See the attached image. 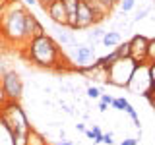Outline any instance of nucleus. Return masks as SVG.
I'll return each mask as SVG.
<instances>
[{
	"mask_svg": "<svg viewBox=\"0 0 155 145\" xmlns=\"http://www.w3.org/2000/svg\"><path fill=\"white\" fill-rule=\"evenodd\" d=\"M116 60H118V54H116L114 50H113V52H109L107 56H101V58H97V62H99V64L103 66V68H107V70H109V68L113 66Z\"/></svg>",
	"mask_w": 155,
	"mask_h": 145,
	"instance_id": "f3484780",
	"label": "nucleus"
},
{
	"mask_svg": "<svg viewBox=\"0 0 155 145\" xmlns=\"http://www.w3.org/2000/svg\"><path fill=\"white\" fill-rule=\"evenodd\" d=\"M39 19L35 18V14L33 12H25V23H23V31H25V43H29L33 39V27H35V23Z\"/></svg>",
	"mask_w": 155,
	"mask_h": 145,
	"instance_id": "ddd939ff",
	"label": "nucleus"
},
{
	"mask_svg": "<svg viewBox=\"0 0 155 145\" xmlns=\"http://www.w3.org/2000/svg\"><path fill=\"white\" fill-rule=\"evenodd\" d=\"M151 91H153V95H155V85H153V87H151Z\"/></svg>",
	"mask_w": 155,
	"mask_h": 145,
	"instance_id": "ea45409f",
	"label": "nucleus"
},
{
	"mask_svg": "<svg viewBox=\"0 0 155 145\" xmlns=\"http://www.w3.org/2000/svg\"><path fill=\"white\" fill-rule=\"evenodd\" d=\"M25 12L27 10L19 2L12 0V4L6 8V12L0 16V33L12 45L25 47V31H23V23H25Z\"/></svg>",
	"mask_w": 155,
	"mask_h": 145,
	"instance_id": "f03ea898",
	"label": "nucleus"
},
{
	"mask_svg": "<svg viewBox=\"0 0 155 145\" xmlns=\"http://www.w3.org/2000/svg\"><path fill=\"white\" fill-rule=\"evenodd\" d=\"M25 4H29V6H33V4H37V0H25Z\"/></svg>",
	"mask_w": 155,
	"mask_h": 145,
	"instance_id": "e433bc0d",
	"label": "nucleus"
},
{
	"mask_svg": "<svg viewBox=\"0 0 155 145\" xmlns=\"http://www.w3.org/2000/svg\"><path fill=\"white\" fill-rule=\"evenodd\" d=\"M147 45H149V39L145 35H136L130 39V58L136 62V64H149L147 62Z\"/></svg>",
	"mask_w": 155,
	"mask_h": 145,
	"instance_id": "423d86ee",
	"label": "nucleus"
},
{
	"mask_svg": "<svg viewBox=\"0 0 155 145\" xmlns=\"http://www.w3.org/2000/svg\"><path fill=\"white\" fill-rule=\"evenodd\" d=\"M12 4V0H0V16H2L4 12H6V8Z\"/></svg>",
	"mask_w": 155,
	"mask_h": 145,
	"instance_id": "bb28decb",
	"label": "nucleus"
},
{
	"mask_svg": "<svg viewBox=\"0 0 155 145\" xmlns=\"http://www.w3.org/2000/svg\"><path fill=\"white\" fill-rule=\"evenodd\" d=\"M118 6H120V10H122L124 14H126V12H132L134 6H136V0H120Z\"/></svg>",
	"mask_w": 155,
	"mask_h": 145,
	"instance_id": "aec40b11",
	"label": "nucleus"
},
{
	"mask_svg": "<svg viewBox=\"0 0 155 145\" xmlns=\"http://www.w3.org/2000/svg\"><path fill=\"white\" fill-rule=\"evenodd\" d=\"M80 74L87 76L89 79H95V81H103V83H109V70L107 68H103L99 64V62H93L91 66H85V68H80Z\"/></svg>",
	"mask_w": 155,
	"mask_h": 145,
	"instance_id": "9d476101",
	"label": "nucleus"
},
{
	"mask_svg": "<svg viewBox=\"0 0 155 145\" xmlns=\"http://www.w3.org/2000/svg\"><path fill=\"white\" fill-rule=\"evenodd\" d=\"M107 108H109V105L103 103V101H99V112H107Z\"/></svg>",
	"mask_w": 155,
	"mask_h": 145,
	"instance_id": "72a5a7b5",
	"label": "nucleus"
},
{
	"mask_svg": "<svg viewBox=\"0 0 155 145\" xmlns=\"http://www.w3.org/2000/svg\"><path fill=\"white\" fill-rule=\"evenodd\" d=\"M41 35H45V27L41 25V21H37L35 27H33V39H37V37H41Z\"/></svg>",
	"mask_w": 155,
	"mask_h": 145,
	"instance_id": "5701e85b",
	"label": "nucleus"
},
{
	"mask_svg": "<svg viewBox=\"0 0 155 145\" xmlns=\"http://www.w3.org/2000/svg\"><path fill=\"white\" fill-rule=\"evenodd\" d=\"M149 76H151V81L155 85V62H149Z\"/></svg>",
	"mask_w": 155,
	"mask_h": 145,
	"instance_id": "2f4dec72",
	"label": "nucleus"
},
{
	"mask_svg": "<svg viewBox=\"0 0 155 145\" xmlns=\"http://www.w3.org/2000/svg\"><path fill=\"white\" fill-rule=\"evenodd\" d=\"M101 43H103L105 47H118L120 43H122V35H120L118 31H105L103 39H101Z\"/></svg>",
	"mask_w": 155,
	"mask_h": 145,
	"instance_id": "4468645a",
	"label": "nucleus"
},
{
	"mask_svg": "<svg viewBox=\"0 0 155 145\" xmlns=\"http://www.w3.org/2000/svg\"><path fill=\"white\" fill-rule=\"evenodd\" d=\"M147 62H155V37L149 39V45H147Z\"/></svg>",
	"mask_w": 155,
	"mask_h": 145,
	"instance_id": "4be33fe9",
	"label": "nucleus"
},
{
	"mask_svg": "<svg viewBox=\"0 0 155 145\" xmlns=\"http://www.w3.org/2000/svg\"><path fill=\"white\" fill-rule=\"evenodd\" d=\"M114 52L118 54V58H130V41H124L118 47H114Z\"/></svg>",
	"mask_w": 155,
	"mask_h": 145,
	"instance_id": "6ab92c4d",
	"label": "nucleus"
},
{
	"mask_svg": "<svg viewBox=\"0 0 155 145\" xmlns=\"http://www.w3.org/2000/svg\"><path fill=\"white\" fill-rule=\"evenodd\" d=\"M149 101H151V105H153V108H155V95H153V97H151Z\"/></svg>",
	"mask_w": 155,
	"mask_h": 145,
	"instance_id": "58836bf2",
	"label": "nucleus"
},
{
	"mask_svg": "<svg viewBox=\"0 0 155 145\" xmlns=\"http://www.w3.org/2000/svg\"><path fill=\"white\" fill-rule=\"evenodd\" d=\"M6 101H8V97H6V93H4V87H2V83H0V106L6 103Z\"/></svg>",
	"mask_w": 155,
	"mask_h": 145,
	"instance_id": "c756f323",
	"label": "nucleus"
},
{
	"mask_svg": "<svg viewBox=\"0 0 155 145\" xmlns=\"http://www.w3.org/2000/svg\"><path fill=\"white\" fill-rule=\"evenodd\" d=\"M25 56L31 64L45 70H56L62 62V48L51 35H41L37 39H31L25 47Z\"/></svg>",
	"mask_w": 155,
	"mask_h": 145,
	"instance_id": "f257e3e1",
	"label": "nucleus"
},
{
	"mask_svg": "<svg viewBox=\"0 0 155 145\" xmlns=\"http://www.w3.org/2000/svg\"><path fill=\"white\" fill-rule=\"evenodd\" d=\"M103 35H105L103 29L93 25V27H89V31H87V41H89L91 45H95L97 41H101V39H103Z\"/></svg>",
	"mask_w": 155,
	"mask_h": 145,
	"instance_id": "dca6fc26",
	"label": "nucleus"
},
{
	"mask_svg": "<svg viewBox=\"0 0 155 145\" xmlns=\"http://www.w3.org/2000/svg\"><path fill=\"white\" fill-rule=\"evenodd\" d=\"M27 145H48L47 143V139H45V135L43 134H39L37 130H29V139H27Z\"/></svg>",
	"mask_w": 155,
	"mask_h": 145,
	"instance_id": "2eb2a0df",
	"label": "nucleus"
},
{
	"mask_svg": "<svg viewBox=\"0 0 155 145\" xmlns=\"http://www.w3.org/2000/svg\"><path fill=\"white\" fill-rule=\"evenodd\" d=\"M62 108H64V110H66V112H68V114H74V110H72V108H70V106H66V105H64V106H62Z\"/></svg>",
	"mask_w": 155,
	"mask_h": 145,
	"instance_id": "c9c22d12",
	"label": "nucleus"
},
{
	"mask_svg": "<svg viewBox=\"0 0 155 145\" xmlns=\"http://www.w3.org/2000/svg\"><path fill=\"white\" fill-rule=\"evenodd\" d=\"M99 101H103V103H107V105H110V103H113V97H110V95H107V93H101V97H99Z\"/></svg>",
	"mask_w": 155,
	"mask_h": 145,
	"instance_id": "c85d7f7f",
	"label": "nucleus"
},
{
	"mask_svg": "<svg viewBox=\"0 0 155 145\" xmlns=\"http://www.w3.org/2000/svg\"><path fill=\"white\" fill-rule=\"evenodd\" d=\"M153 2H155V0H153Z\"/></svg>",
	"mask_w": 155,
	"mask_h": 145,
	"instance_id": "a19ab883",
	"label": "nucleus"
},
{
	"mask_svg": "<svg viewBox=\"0 0 155 145\" xmlns=\"http://www.w3.org/2000/svg\"><path fill=\"white\" fill-rule=\"evenodd\" d=\"M85 135L89 139H93V143H103V132L99 126H93L91 130H85Z\"/></svg>",
	"mask_w": 155,
	"mask_h": 145,
	"instance_id": "a211bd4d",
	"label": "nucleus"
},
{
	"mask_svg": "<svg viewBox=\"0 0 155 145\" xmlns=\"http://www.w3.org/2000/svg\"><path fill=\"white\" fill-rule=\"evenodd\" d=\"M110 106H113L114 110H120V112H126L132 118V122H134V126L140 130V116H138V112H136V108L132 105H130V101L128 99H124V97H118V99H113V103H110Z\"/></svg>",
	"mask_w": 155,
	"mask_h": 145,
	"instance_id": "9b49d317",
	"label": "nucleus"
},
{
	"mask_svg": "<svg viewBox=\"0 0 155 145\" xmlns=\"http://www.w3.org/2000/svg\"><path fill=\"white\" fill-rule=\"evenodd\" d=\"M118 145H138V139H136V137H128V139H124V141H120Z\"/></svg>",
	"mask_w": 155,
	"mask_h": 145,
	"instance_id": "cd10ccee",
	"label": "nucleus"
},
{
	"mask_svg": "<svg viewBox=\"0 0 155 145\" xmlns=\"http://www.w3.org/2000/svg\"><path fill=\"white\" fill-rule=\"evenodd\" d=\"M103 143H105V145H113V132L103 134Z\"/></svg>",
	"mask_w": 155,
	"mask_h": 145,
	"instance_id": "a878e982",
	"label": "nucleus"
},
{
	"mask_svg": "<svg viewBox=\"0 0 155 145\" xmlns=\"http://www.w3.org/2000/svg\"><path fill=\"white\" fill-rule=\"evenodd\" d=\"M76 130H78V132H84V134H85V126H84V124H76Z\"/></svg>",
	"mask_w": 155,
	"mask_h": 145,
	"instance_id": "f704fd0d",
	"label": "nucleus"
},
{
	"mask_svg": "<svg viewBox=\"0 0 155 145\" xmlns=\"http://www.w3.org/2000/svg\"><path fill=\"white\" fill-rule=\"evenodd\" d=\"M76 14H78V31H84V29H89V27L97 25L93 12L89 10V6H87L84 0L78 4V12Z\"/></svg>",
	"mask_w": 155,
	"mask_h": 145,
	"instance_id": "1a4fd4ad",
	"label": "nucleus"
},
{
	"mask_svg": "<svg viewBox=\"0 0 155 145\" xmlns=\"http://www.w3.org/2000/svg\"><path fill=\"white\" fill-rule=\"evenodd\" d=\"M87 97H89V99H99V97H101V91L97 89V87L91 85V87H87Z\"/></svg>",
	"mask_w": 155,
	"mask_h": 145,
	"instance_id": "393cba45",
	"label": "nucleus"
},
{
	"mask_svg": "<svg viewBox=\"0 0 155 145\" xmlns=\"http://www.w3.org/2000/svg\"><path fill=\"white\" fill-rule=\"evenodd\" d=\"M62 2H64L68 14H76V12H78V4H80L81 0H62Z\"/></svg>",
	"mask_w": 155,
	"mask_h": 145,
	"instance_id": "412c9836",
	"label": "nucleus"
},
{
	"mask_svg": "<svg viewBox=\"0 0 155 145\" xmlns=\"http://www.w3.org/2000/svg\"><path fill=\"white\" fill-rule=\"evenodd\" d=\"M97 60L95 56V45H76L74 48V70L91 66Z\"/></svg>",
	"mask_w": 155,
	"mask_h": 145,
	"instance_id": "0eeeda50",
	"label": "nucleus"
},
{
	"mask_svg": "<svg viewBox=\"0 0 155 145\" xmlns=\"http://www.w3.org/2000/svg\"><path fill=\"white\" fill-rule=\"evenodd\" d=\"M52 31H54V41L58 43V45H76V37L72 35V31H66L64 25H56L52 27Z\"/></svg>",
	"mask_w": 155,
	"mask_h": 145,
	"instance_id": "f8f14e48",
	"label": "nucleus"
},
{
	"mask_svg": "<svg viewBox=\"0 0 155 145\" xmlns=\"http://www.w3.org/2000/svg\"><path fill=\"white\" fill-rule=\"evenodd\" d=\"M56 145H74V143H70V141H62V143H56Z\"/></svg>",
	"mask_w": 155,
	"mask_h": 145,
	"instance_id": "4c0bfd02",
	"label": "nucleus"
},
{
	"mask_svg": "<svg viewBox=\"0 0 155 145\" xmlns=\"http://www.w3.org/2000/svg\"><path fill=\"white\" fill-rule=\"evenodd\" d=\"M47 16L52 19V23H56V25H64L66 27V21H68V10L64 6V2L62 0H54V2L51 4L47 10Z\"/></svg>",
	"mask_w": 155,
	"mask_h": 145,
	"instance_id": "6e6552de",
	"label": "nucleus"
},
{
	"mask_svg": "<svg viewBox=\"0 0 155 145\" xmlns=\"http://www.w3.org/2000/svg\"><path fill=\"white\" fill-rule=\"evenodd\" d=\"M101 2H103V4H107V6H109V8H114L116 4L120 2V0H101Z\"/></svg>",
	"mask_w": 155,
	"mask_h": 145,
	"instance_id": "473e14b6",
	"label": "nucleus"
},
{
	"mask_svg": "<svg viewBox=\"0 0 155 145\" xmlns=\"http://www.w3.org/2000/svg\"><path fill=\"white\" fill-rule=\"evenodd\" d=\"M136 62L132 58H118L113 66L109 68V83L116 87H126L136 70Z\"/></svg>",
	"mask_w": 155,
	"mask_h": 145,
	"instance_id": "20e7f679",
	"label": "nucleus"
},
{
	"mask_svg": "<svg viewBox=\"0 0 155 145\" xmlns=\"http://www.w3.org/2000/svg\"><path fill=\"white\" fill-rule=\"evenodd\" d=\"M151 12L149 8H142V10H138L136 12V16H134V21H140V19H143V18H147V14Z\"/></svg>",
	"mask_w": 155,
	"mask_h": 145,
	"instance_id": "b1692460",
	"label": "nucleus"
},
{
	"mask_svg": "<svg viewBox=\"0 0 155 145\" xmlns=\"http://www.w3.org/2000/svg\"><path fill=\"white\" fill-rule=\"evenodd\" d=\"M52 2H54V0H37V4H41V8H43V10H47Z\"/></svg>",
	"mask_w": 155,
	"mask_h": 145,
	"instance_id": "7c9ffc66",
	"label": "nucleus"
},
{
	"mask_svg": "<svg viewBox=\"0 0 155 145\" xmlns=\"http://www.w3.org/2000/svg\"><path fill=\"white\" fill-rule=\"evenodd\" d=\"M0 83L4 87V93H6L8 101H19L23 95V81L19 77L18 72L14 70H6L0 76Z\"/></svg>",
	"mask_w": 155,
	"mask_h": 145,
	"instance_id": "39448f33",
	"label": "nucleus"
},
{
	"mask_svg": "<svg viewBox=\"0 0 155 145\" xmlns=\"http://www.w3.org/2000/svg\"><path fill=\"white\" fill-rule=\"evenodd\" d=\"M0 124L6 128L8 134L16 132V130H31L27 114L19 106V101H6L0 106Z\"/></svg>",
	"mask_w": 155,
	"mask_h": 145,
	"instance_id": "7ed1b4c3",
	"label": "nucleus"
}]
</instances>
